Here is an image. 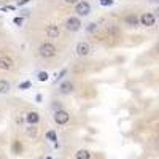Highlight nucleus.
Listing matches in <instances>:
<instances>
[{
  "label": "nucleus",
  "instance_id": "nucleus-18",
  "mask_svg": "<svg viewBox=\"0 0 159 159\" xmlns=\"http://www.w3.org/2000/svg\"><path fill=\"white\" fill-rule=\"evenodd\" d=\"M27 135L35 137V135H37V127H29V129H27Z\"/></svg>",
  "mask_w": 159,
  "mask_h": 159
},
{
  "label": "nucleus",
  "instance_id": "nucleus-17",
  "mask_svg": "<svg viewBox=\"0 0 159 159\" xmlns=\"http://www.w3.org/2000/svg\"><path fill=\"white\" fill-rule=\"evenodd\" d=\"M13 150H15V153H16V154H18V153H19V151H21V150H22V145H21V143H18V142H16V143H15V145H13Z\"/></svg>",
  "mask_w": 159,
  "mask_h": 159
},
{
  "label": "nucleus",
  "instance_id": "nucleus-12",
  "mask_svg": "<svg viewBox=\"0 0 159 159\" xmlns=\"http://www.w3.org/2000/svg\"><path fill=\"white\" fill-rule=\"evenodd\" d=\"M10 91V83L5 80H0V94H7Z\"/></svg>",
  "mask_w": 159,
  "mask_h": 159
},
{
  "label": "nucleus",
  "instance_id": "nucleus-1",
  "mask_svg": "<svg viewBox=\"0 0 159 159\" xmlns=\"http://www.w3.org/2000/svg\"><path fill=\"white\" fill-rule=\"evenodd\" d=\"M40 51V56L42 57H52V56H56V46L54 45H51V43H43V45H40L38 48Z\"/></svg>",
  "mask_w": 159,
  "mask_h": 159
},
{
  "label": "nucleus",
  "instance_id": "nucleus-14",
  "mask_svg": "<svg viewBox=\"0 0 159 159\" xmlns=\"http://www.w3.org/2000/svg\"><path fill=\"white\" fill-rule=\"evenodd\" d=\"M0 67H2V69H11V61H10V59L0 61Z\"/></svg>",
  "mask_w": 159,
  "mask_h": 159
},
{
  "label": "nucleus",
  "instance_id": "nucleus-11",
  "mask_svg": "<svg viewBox=\"0 0 159 159\" xmlns=\"http://www.w3.org/2000/svg\"><path fill=\"white\" fill-rule=\"evenodd\" d=\"M75 157H76V159H89L91 154H89L88 150H78L76 154H75Z\"/></svg>",
  "mask_w": 159,
  "mask_h": 159
},
{
  "label": "nucleus",
  "instance_id": "nucleus-7",
  "mask_svg": "<svg viewBox=\"0 0 159 159\" xmlns=\"http://www.w3.org/2000/svg\"><path fill=\"white\" fill-rule=\"evenodd\" d=\"M25 121H27L30 126H35V124L40 121V116H38V113H37V111H29V113H27V116H25Z\"/></svg>",
  "mask_w": 159,
  "mask_h": 159
},
{
  "label": "nucleus",
  "instance_id": "nucleus-4",
  "mask_svg": "<svg viewBox=\"0 0 159 159\" xmlns=\"http://www.w3.org/2000/svg\"><path fill=\"white\" fill-rule=\"evenodd\" d=\"M75 11L78 13L80 16H88L89 13H91V7H89V3L88 2H78L76 3V7H75Z\"/></svg>",
  "mask_w": 159,
  "mask_h": 159
},
{
  "label": "nucleus",
  "instance_id": "nucleus-8",
  "mask_svg": "<svg viewBox=\"0 0 159 159\" xmlns=\"http://www.w3.org/2000/svg\"><path fill=\"white\" fill-rule=\"evenodd\" d=\"M89 45L88 43H84V42H81V43H78L76 45V52H78V56H86L88 52H89Z\"/></svg>",
  "mask_w": 159,
  "mask_h": 159
},
{
  "label": "nucleus",
  "instance_id": "nucleus-6",
  "mask_svg": "<svg viewBox=\"0 0 159 159\" xmlns=\"http://www.w3.org/2000/svg\"><path fill=\"white\" fill-rule=\"evenodd\" d=\"M59 34H61V30H59L57 25H54V24H51V25H48V27H46V35L49 38H57Z\"/></svg>",
  "mask_w": 159,
  "mask_h": 159
},
{
  "label": "nucleus",
  "instance_id": "nucleus-25",
  "mask_svg": "<svg viewBox=\"0 0 159 159\" xmlns=\"http://www.w3.org/2000/svg\"><path fill=\"white\" fill-rule=\"evenodd\" d=\"M46 159H52V157H46Z\"/></svg>",
  "mask_w": 159,
  "mask_h": 159
},
{
  "label": "nucleus",
  "instance_id": "nucleus-13",
  "mask_svg": "<svg viewBox=\"0 0 159 159\" xmlns=\"http://www.w3.org/2000/svg\"><path fill=\"white\" fill-rule=\"evenodd\" d=\"M46 139H48L49 142H54V143H56V140H57V137H56V132H54V130H49V132H46Z\"/></svg>",
  "mask_w": 159,
  "mask_h": 159
},
{
  "label": "nucleus",
  "instance_id": "nucleus-20",
  "mask_svg": "<svg viewBox=\"0 0 159 159\" xmlns=\"http://www.w3.org/2000/svg\"><path fill=\"white\" fill-rule=\"evenodd\" d=\"M29 86H30V83H29V81H24V83H21V84H19V89H27Z\"/></svg>",
  "mask_w": 159,
  "mask_h": 159
},
{
  "label": "nucleus",
  "instance_id": "nucleus-15",
  "mask_svg": "<svg viewBox=\"0 0 159 159\" xmlns=\"http://www.w3.org/2000/svg\"><path fill=\"white\" fill-rule=\"evenodd\" d=\"M97 30V24L96 22H91V24H88V32H96Z\"/></svg>",
  "mask_w": 159,
  "mask_h": 159
},
{
  "label": "nucleus",
  "instance_id": "nucleus-3",
  "mask_svg": "<svg viewBox=\"0 0 159 159\" xmlns=\"http://www.w3.org/2000/svg\"><path fill=\"white\" fill-rule=\"evenodd\" d=\"M65 27H67V30H70V32H76V30H80V27H81V21H80L78 18H69L67 21H65Z\"/></svg>",
  "mask_w": 159,
  "mask_h": 159
},
{
  "label": "nucleus",
  "instance_id": "nucleus-16",
  "mask_svg": "<svg viewBox=\"0 0 159 159\" xmlns=\"http://www.w3.org/2000/svg\"><path fill=\"white\" fill-rule=\"evenodd\" d=\"M38 80H40V81H46V80H48V73L46 72H40L38 73Z\"/></svg>",
  "mask_w": 159,
  "mask_h": 159
},
{
  "label": "nucleus",
  "instance_id": "nucleus-19",
  "mask_svg": "<svg viewBox=\"0 0 159 159\" xmlns=\"http://www.w3.org/2000/svg\"><path fill=\"white\" fill-rule=\"evenodd\" d=\"M113 3V0H100V5L102 7H110Z\"/></svg>",
  "mask_w": 159,
  "mask_h": 159
},
{
  "label": "nucleus",
  "instance_id": "nucleus-9",
  "mask_svg": "<svg viewBox=\"0 0 159 159\" xmlns=\"http://www.w3.org/2000/svg\"><path fill=\"white\" fill-rule=\"evenodd\" d=\"M61 92H62V94H70V92L73 91V84L70 83V81H64L62 84H61Z\"/></svg>",
  "mask_w": 159,
  "mask_h": 159
},
{
  "label": "nucleus",
  "instance_id": "nucleus-10",
  "mask_svg": "<svg viewBox=\"0 0 159 159\" xmlns=\"http://www.w3.org/2000/svg\"><path fill=\"white\" fill-rule=\"evenodd\" d=\"M126 24L130 25V27H134V25L139 24V18H137L135 15H129V16L126 18Z\"/></svg>",
  "mask_w": 159,
  "mask_h": 159
},
{
  "label": "nucleus",
  "instance_id": "nucleus-22",
  "mask_svg": "<svg viewBox=\"0 0 159 159\" xmlns=\"http://www.w3.org/2000/svg\"><path fill=\"white\" fill-rule=\"evenodd\" d=\"M65 73H67V72H65V70H62V72H61V73H59V76H57V78H56V80H61V78H62V76H64V75H65Z\"/></svg>",
  "mask_w": 159,
  "mask_h": 159
},
{
  "label": "nucleus",
  "instance_id": "nucleus-23",
  "mask_svg": "<svg viewBox=\"0 0 159 159\" xmlns=\"http://www.w3.org/2000/svg\"><path fill=\"white\" fill-rule=\"evenodd\" d=\"M64 2H67V3H78V0H64Z\"/></svg>",
  "mask_w": 159,
  "mask_h": 159
},
{
  "label": "nucleus",
  "instance_id": "nucleus-5",
  "mask_svg": "<svg viewBox=\"0 0 159 159\" xmlns=\"http://www.w3.org/2000/svg\"><path fill=\"white\" fill-rule=\"evenodd\" d=\"M139 21L142 22V25H147V27H151V25H154V16L151 15V13H143Z\"/></svg>",
  "mask_w": 159,
  "mask_h": 159
},
{
  "label": "nucleus",
  "instance_id": "nucleus-2",
  "mask_svg": "<svg viewBox=\"0 0 159 159\" xmlns=\"http://www.w3.org/2000/svg\"><path fill=\"white\" fill-rule=\"evenodd\" d=\"M69 119H70V115L65 111V110H57L56 113H54V121L57 123V124H67L69 123Z\"/></svg>",
  "mask_w": 159,
  "mask_h": 159
},
{
  "label": "nucleus",
  "instance_id": "nucleus-21",
  "mask_svg": "<svg viewBox=\"0 0 159 159\" xmlns=\"http://www.w3.org/2000/svg\"><path fill=\"white\" fill-rule=\"evenodd\" d=\"M13 22H15L16 25H21L22 24V18H15V19H13Z\"/></svg>",
  "mask_w": 159,
  "mask_h": 159
},
{
  "label": "nucleus",
  "instance_id": "nucleus-24",
  "mask_svg": "<svg viewBox=\"0 0 159 159\" xmlns=\"http://www.w3.org/2000/svg\"><path fill=\"white\" fill-rule=\"evenodd\" d=\"M29 0H19V5H24V3H27Z\"/></svg>",
  "mask_w": 159,
  "mask_h": 159
}]
</instances>
